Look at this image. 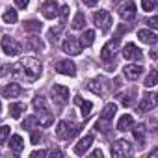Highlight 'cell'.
Listing matches in <instances>:
<instances>
[{
	"mask_svg": "<svg viewBox=\"0 0 158 158\" xmlns=\"http://www.w3.org/2000/svg\"><path fill=\"white\" fill-rule=\"evenodd\" d=\"M41 71H43V65L35 60V58H23L19 60L17 63L11 65V74L21 82H35L37 78L41 76Z\"/></svg>",
	"mask_w": 158,
	"mask_h": 158,
	"instance_id": "obj_1",
	"label": "cell"
},
{
	"mask_svg": "<svg viewBox=\"0 0 158 158\" xmlns=\"http://www.w3.org/2000/svg\"><path fill=\"white\" fill-rule=\"evenodd\" d=\"M117 48H119V39L115 37V39H112V41H108L104 47H102V50H101V60L106 63V71H114L112 67H114V63H115V54H117Z\"/></svg>",
	"mask_w": 158,
	"mask_h": 158,
	"instance_id": "obj_2",
	"label": "cell"
},
{
	"mask_svg": "<svg viewBox=\"0 0 158 158\" xmlns=\"http://www.w3.org/2000/svg\"><path fill=\"white\" fill-rule=\"evenodd\" d=\"M82 128H84L82 125H74V123H69V121H60V123H58V128H56V136H58L60 139L69 141V139H73L76 134H80Z\"/></svg>",
	"mask_w": 158,
	"mask_h": 158,
	"instance_id": "obj_3",
	"label": "cell"
},
{
	"mask_svg": "<svg viewBox=\"0 0 158 158\" xmlns=\"http://www.w3.org/2000/svg\"><path fill=\"white\" fill-rule=\"evenodd\" d=\"M93 23H95V26H97L101 32L106 34V32L112 28V15H110V11H106V10L95 11V13H93Z\"/></svg>",
	"mask_w": 158,
	"mask_h": 158,
	"instance_id": "obj_4",
	"label": "cell"
},
{
	"mask_svg": "<svg viewBox=\"0 0 158 158\" xmlns=\"http://www.w3.org/2000/svg\"><path fill=\"white\" fill-rule=\"evenodd\" d=\"M132 154V147L127 139H117L112 143V156L114 158H128Z\"/></svg>",
	"mask_w": 158,
	"mask_h": 158,
	"instance_id": "obj_5",
	"label": "cell"
},
{
	"mask_svg": "<svg viewBox=\"0 0 158 158\" xmlns=\"http://www.w3.org/2000/svg\"><path fill=\"white\" fill-rule=\"evenodd\" d=\"M0 45H2V50H4L8 56H19L21 50H23V47H21L13 37H10V35H4Z\"/></svg>",
	"mask_w": 158,
	"mask_h": 158,
	"instance_id": "obj_6",
	"label": "cell"
},
{
	"mask_svg": "<svg viewBox=\"0 0 158 158\" xmlns=\"http://www.w3.org/2000/svg\"><path fill=\"white\" fill-rule=\"evenodd\" d=\"M50 91H52V97L58 106H63L65 102H69V88H65L61 84H54Z\"/></svg>",
	"mask_w": 158,
	"mask_h": 158,
	"instance_id": "obj_7",
	"label": "cell"
},
{
	"mask_svg": "<svg viewBox=\"0 0 158 158\" xmlns=\"http://www.w3.org/2000/svg\"><path fill=\"white\" fill-rule=\"evenodd\" d=\"M63 52L69 54V56H78V54L82 52V45H80V41H78L76 37H73V35H69V37L63 41Z\"/></svg>",
	"mask_w": 158,
	"mask_h": 158,
	"instance_id": "obj_8",
	"label": "cell"
},
{
	"mask_svg": "<svg viewBox=\"0 0 158 158\" xmlns=\"http://www.w3.org/2000/svg\"><path fill=\"white\" fill-rule=\"evenodd\" d=\"M123 58L128 60V61H139V60L143 58V52H141L134 43H128V45H125V48H123Z\"/></svg>",
	"mask_w": 158,
	"mask_h": 158,
	"instance_id": "obj_9",
	"label": "cell"
},
{
	"mask_svg": "<svg viewBox=\"0 0 158 158\" xmlns=\"http://www.w3.org/2000/svg\"><path fill=\"white\" fill-rule=\"evenodd\" d=\"M156 104H158V95L156 93H147L141 99V102L138 106V112H151V110L156 108Z\"/></svg>",
	"mask_w": 158,
	"mask_h": 158,
	"instance_id": "obj_10",
	"label": "cell"
},
{
	"mask_svg": "<svg viewBox=\"0 0 158 158\" xmlns=\"http://www.w3.org/2000/svg\"><path fill=\"white\" fill-rule=\"evenodd\" d=\"M88 88H89V91H93L97 95H104L106 89H108V82H106V78L97 76V78H93V80L88 84Z\"/></svg>",
	"mask_w": 158,
	"mask_h": 158,
	"instance_id": "obj_11",
	"label": "cell"
},
{
	"mask_svg": "<svg viewBox=\"0 0 158 158\" xmlns=\"http://www.w3.org/2000/svg\"><path fill=\"white\" fill-rule=\"evenodd\" d=\"M56 71L60 74H65V76H74L76 74V65L71 60H60L56 63Z\"/></svg>",
	"mask_w": 158,
	"mask_h": 158,
	"instance_id": "obj_12",
	"label": "cell"
},
{
	"mask_svg": "<svg viewBox=\"0 0 158 158\" xmlns=\"http://www.w3.org/2000/svg\"><path fill=\"white\" fill-rule=\"evenodd\" d=\"M58 2L56 0H45V2L41 4V13L45 19H54L58 15Z\"/></svg>",
	"mask_w": 158,
	"mask_h": 158,
	"instance_id": "obj_13",
	"label": "cell"
},
{
	"mask_svg": "<svg viewBox=\"0 0 158 158\" xmlns=\"http://www.w3.org/2000/svg\"><path fill=\"white\" fill-rule=\"evenodd\" d=\"M37 112V123H39V127H50L52 123H54V115L48 112V108H39V110H35Z\"/></svg>",
	"mask_w": 158,
	"mask_h": 158,
	"instance_id": "obj_14",
	"label": "cell"
},
{
	"mask_svg": "<svg viewBox=\"0 0 158 158\" xmlns=\"http://www.w3.org/2000/svg\"><path fill=\"white\" fill-rule=\"evenodd\" d=\"M119 17L123 21H132L136 17V4L134 2H127L119 8Z\"/></svg>",
	"mask_w": 158,
	"mask_h": 158,
	"instance_id": "obj_15",
	"label": "cell"
},
{
	"mask_svg": "<svg viewBox=\"0 0 158 158\" xmlns=\"http://www.w3.org/2000/svg\"><path fill=\"white\" fill-rule=\"evenodd\" d=\"M91 143H93V134H86L80 141L74 145V152H76V154H86L88 149L91 147Z\"/></svg>",
	"mask_w": 158,
	"mask_h": 158,
	"instance_id": "obj_16",
	"label": "cell"
},
{
	"mask_svg": "<svg viewBox=\"0 0 158 158\" xmlns=\"http://www.w3.org/2000/svg\"><path fill=\"white\" fill-rule=\"evenodd\" d=\"M123 73H125V76L128 78V80H138V78L141 76V73H143V67H141V65H132V63H128V65L123 67Z\"/></svg>",
	"mask_w": 158,
	"mask_h": 158,
	"instance_id": "obj_17",
	"label": "cell"
},
{
	"mask_svg": "<svg viewBox=\"0 0 158 158\" xmlns=\"http://www.w3.org/2000/svg\"><path fill=\"white\" fill-rule=\"evenodd\" d=\"M21 91H23L21 86L15 84V82H13V84H8V86H4L2 89H0V93H2L6 99H17V97L21 95Z\"/></svg>",
	"mask_w": 158,
	"mask_h": 158,
	"instance_id": "obj_18",
	"label": "cell"
},
{
	"mask_svg": "<svg viewBox=\"0 0 158 158\" xmlns=\"http://www.w3.org/2000/svg\"><path fill=\"white\" fill-rule=\"evenodd\" d=\"M73 101H74V104H78V106H80V110H82V117H84V121H86V119L91 115V108H93V104H91L89 101H84L80 95H76Z\"/></svg>",
	"mask_w": 158,
	"mask_h": 158,
	"instance_id": "obj_19",
	"label": "cell"
},
{
	"mask_svg": "<svg viewBox=\"0 0 158 158\" xmlns=\"http://www.w3.org/2000/svg\"><path fill=\"white\" fill-rule=\"evenodd\" d=\"M138 39L141 41V43H147V45H154L156 43V34L152 32V30H147V28H143V30H138Z\"/></svg>",
	"mask_w": 158,
	"mask_h": 158,
	"instance_id": "obj_20",
	"label": "cell"
},
{
	"mask_svg": "<svg viewBox=\"0 0 158 158\" xmlns=\"http://www.w3.org/2000/svg\"><path fill=\"white\" fill-rule=\"evenodd\" d=\"M115 112H117V106L114 104V102H110V104H106L104 106V110H102V114H101V121H104V123H112V119H114V115H115Z\"/></svg>",
	"mask_w": 158,
	"mask_h": 158,
	"instance_id": "obj_21",
	"label": "cell"
},
{
	"mask_svg": "<svg viewBox=\"0 0 158 158\" xmlns=\"http://www.w3.org/2000/svg\"><path fill=\"white\" fill-rule=\"evenodd\" d=\"M10 149H11L15 154H21V152H23V149H24V141H23V138H21L19 134H13V136L10 138Z\"/></svg>",
	"mask_w": 158,
	"mask_h": 158,
	"instance_id": "obj_22",
	"label": "cell"
},
{
	"mask_svg": "<svg viewBox=\"0 0 158 158\" xmlns=\"http://www.w3.org/2000/svg\"><path fill=\"white\" fill-rule=\"evenodd\" d=\"M24 112H26V104L24 102H11L10 104V115L13 119H19Z\"/></svg>",
	"mask_w": 158,
	"mask_h": 158,
	"instance_id": "obj_23",
	"label": "cell"
},
{
	"mask_svg": "<svg viewBox=\"0 0 158 158\" xmlns=\"http://www.w3.org/2000/svg\"><path fill=\"white\" fill-rule=\"evenodd\" d=\"M134 127V119H132V115H128V114H125L119 121H117V130H121V132H125V130H128V128H132Z\"/></svg>",
	"mask_w": 158,
	"mask_h": 158,
	"instance_id": "obj_24",
	"label": "cell"
},
{
	"mask_svg": "<svg viewBox=\"0 0 158 158\" xmlns=\"http://www.w3.org/2000/svg\"><path fill=\"white\" fill-rule=\"evenodd\" d=\"M41 28H43V24H41L39 21H35V19H30V21H26V23H24V32L39 34V32H41Z\"/></svg>",
	"mask_w": 158,
	"mask_h": 158,
	"instance_id": "obj_25",
	"label": "cell"
},
{
	"mask_svg": "<svg viewBox=\"0 0 158 158\" xmlns=\"http://www.w3.org/2000/svg\"><path fill=\"white\" fill-rule=\"evenodd\" d=\"M26 48H28V50H34V52H41V50L45 48V45H43L41 39H37V37L34 35V37H30V39L26 41Z\"/></svg>",
	"mask_w": 158,
	"mask_h": 158,
	"instance_id": "obj_26",
	"label": "cell"
},
{
	"mask_svg": "<svg viewBox=\"0 0 158 158\" xmlns=\"http://www.w3.org/2000/svg\"><path fill=\"white\" fill-rule=\"evenodd\" d=\"M80 41V45L82 47H91L93 45V41H95V32L93 30H86L84 34H82V37L78 39Z\"/></svg>",
	"mask_w": 158,
	"mask_h": 158,
	"instance_id": "obj_27",
	"label": "cell"
},
{
	"mask_svg": "<svg viewBox=\"0 0 158 158\" xmlns=\"http://www.w3.org/2000/svg\"><path fill=\"white\" fill-rule=\"evenodd\" d=\"M17 11L15 10H11V8H8L6 11H4V15H2V21L4 23H8V24H15L17 23Z\"/></svg>",
	"mask_w": 158,
	"mask_h": 158,
	"instance_id": "obj_28",
	"label": "cell"
},
{
	"mask_svg": "<svg viewBox=\"0 0 158 158\" xmlns=\"http://www.w3.org/2000/svg\"><path fill=\"white\" fill-rule=\"evenodd\" d=\"M132 134H134L136 141L143 145V141H145V127H143V123L138 125V127H134V128H132Z\"/></svg>",
	"mask_w": 158,
	"mask_h": 158,
	"instance_id": "obj_29",
	"label": "cell"
},
{
	"mask_svg": "<svg viewBox=\"0 0 158 158\" xmlns=\"http://www.w3.org/2000/svg\"><path fill=\"white\" fill-rule=\"evenodd\" d=\"M84 24H86V17H84V13L80 11V13H76L74 15V19H73V30H82L84 28Z\"/></svg>",
	"mask_w": 158,
	"mask_h": 158,
	"instance_id": "obj_30",
	"label": "cell"
},
{
	"mask_svg": "<svg viewBox=\"0 0 158 158\" xmlns=\"http://www.w3.org/2000/svg\"><path fill=\"white\" fill-rule=\"evenodd\" d=\"M23 128H26V130H34V128H39L37 117H35V115H28V117L23 121Z\"/></svg>",
	"mask_w": 158,
	"mask_h": 158,
	"instance_id": "obj_31",
	"label": "cell"
},
{
	"mask_svg": "<svg viewBox=\"0 0 158 158\" xmlns=\"http://www.w3.org/2000/svg\"><path fill=\"white\" fill-rule=\"evenodd\" d=\"M158 84V71L156 69H151V73L147 74V78H145V86L147 88H152V86H156Z\"/></svg>",
	"mask_w": 158,
	"mask_h": 158,
	"instance_id": "obj_32",
	"label": "cell"
},
{
	"mask_svg": "<svg viewBox=\"0 0 158 158\" xmlns=\"http://www.w3.org/2000/svg\"><path fill=\"white\" fill-rule=\"evenodd\" d=\"M61 30H63V26H61V24H60V26H56V28H50V30H48V41H50L52 45H56V43H58V37H60Z\"/></svg>",
	"mask_w": 158,
	"mask_h": 158,
	"instance_id": "obj_33",
	"label": "cell"
},
{
	"mask_svg": "<svg viewBox=\"0 0 158 158\" xmlns=\"http://www.w3.org/2000/svg\"><path fill=\"white\" fill-rule=\"evenodd\" d=\"M8 138H10V127H0V145H4L6 141H8Z\"/></svg>",
	"mask_w": 158,
	"mask_h": 158,
	"instance_id": "obj_34",
	"label": "cell"
},
{
	"mask_svg": "<svg viewBox=\"0 0 158 158\" xmlns=\"http://www.w3.org/2000/svg\"><path fill=\"white\" fill-rule=\"evenodd\" d=\"M141 8L143 11H152L156 8V0H141Z\"/></svg>",
	"mask_w": 158,
	"mask_h": 158,
	"instance_id": "obj_35",
	"label": "cell"
},
{
	"mask_svg": "<svg viewBox=\"0 0 158 158\" xmlns=\"http://www.w3.org/2000/svg\"><path fill=\"white\" fill-rule=\"evenodd\" d=\"M34 108H35V110H39V108H47V101H45V97L37 95V97L34 99Z\"/></svg>",
	"mask_w": 158,
	"mask_h": 158,
	"instance_id": "obj_36",
	"label": "cell"
},
{
	"mask_svg": "<svg viewBox=\"0 0 158 158\" xmlns=\"http://www.w3.org/2000/svg\"><path fill=\"white\" fill-rule=\"evenodd\" d=\"M58 13H60L61 21H65V19H67V15H69V6H61V8L58 10Z\"/></svg>",
	"mask_w": 158,
	"mask_h": 158,
	"instance_id": "obj_37",
	"label": "cell"
},
{
	"mask_svg": "<svg viewBox=\"0 0 158 158\" xmlns=\"http://www.w3.org/2000/svg\"><path fill=\"white\" fill-rule=\"evenodd\" d=\"M147 24H149L151 30H156V28H158V17H151V19H147Z\"/></svg>",
	"mask_w": 158,
	"mask_h": 158,
	"instance_id": "obj_38",
	"label": "cell"
},
{
	"mask_svg": "<svg viewBox=\"0 0 158 158\" xmlns=\"http://www.w3.org/2000/svg\"><path fill=\"white\" fill-rule=\"evenodd\" d=\"M15 4H17V8L24 10V8H28V4H30V0H15Z\"/></svg>",
	"mask_w": 158,
	"mask_h": 158,
	"instance_id": "obj_39",
	"label": "cell"
},
{
	"mask_svg": "<svg viewBox=\"0 0 158 158\" xmlns=\"http://www.w3.org/2000/svg\"><path fill=\"white\" fill-rule=\"evenodd\" d=\"M39 139H41V132H37V130L34 128V130H32V143H37Z\"/></svg>",
	"mask_w": 158,
	"mask_h": 158,
	"instance_id": "obj_40",
	"label": "cell"
},
{
	"mask_svg": "<svg viewBox=\"0 0 158 158\" xmlns=\"http://www.w3.org/2000/svg\"><path fill=\"white\" fill-rule=\"evenodd\" d=\"M30 156L32 158H43V156H47V151H34Z\"/></svg>",
	"mask_w": 158,
	"mask_h": 158,
	"instance_id": "obj_41",
	"label": "cell"
},
{
	"mask_svg": "<svg viewBox=\"0 0 158 158\" xmlns=\"http://www.w3.org/2000/svg\"><path fill=\"white\" fill-rule=\"evenodd\" d=\"M121 104H123V106H130V104H132V99H130V97H123Z\"/></svg>",
	"mask_w": 158,
	"mask_h": 158,
	"instance_id": "obj_42",
	"label": "cell"
},
{
	"mask_svg": "<svg viewBox=\"0 0 158 158\" xmlns=\"http://www.w3.org/2000/svg\"><path fill=\"white\" fill-rule=\"evenodd\" d=\"M89 156H91V158H102V152H101L99 149H95V151H93V152H91Z\"/></svg>",
	"mask_w": 158,
	"mask_h": 158,
	"instance_id": "obj_43",
	"label": "cell"
},
{
	"mask_svg": "<svg viewBox=\"0 0 158 158\" xmlns=\"http://www.w3.org/2000/svg\"><path fill=\"white\" fill-rule=\"evenodd\" d=\"M82 2H84L86 6H95V4L99 2V0H82Z\"/></svg>",
	"mask_w": 158,
	"mask_h": 158,
	"instance_id": "obj_44",
	"label": "cell"
},
{
	"mask_svg": "<svg viewBox=\"0 0 158 158\" xmlns=\"http://www.w3.org/2000/svg\"><path fill=\"white\" fill-rule=\"evenodd\" d=\"M47 154H52V156H63L61 151H50V152H47Z\"/></svg>",
	"mask_w": 158,
	"mask_h": 158,
	"instance_id": "obj_45",
	"label": "cell"
},
{
	"mask_svg": "<svg viewBox=\"0 0 158 158\" xmlns=\"http://www.w3.org/2000/svg\"><path fill=\"white\" fill-rule=\"evenodd\" d=\"M149 54H151V58H152V60H156V56H158V54H156V50H154V48H152V50H151V52H149Z\"/></svg>",
	"mask_w": 158,
	"mask_h": 158,
	"instance_id": "obj_46",
	"label": "cell"
},
{
	"mask_svg": "<svg viewBox=\"0 0 158 158\" xmlns=\"http://www.w3.org/2000/svg\"><path fill=\"white\" fill-rule=\"evenodd\" d=\"M112 2H121V0H112Z\"/></svg>",
	"mask_w": 158,
	"mask_h": 158,
	"instance_id": "obj_47",
	"label": "cell"
},
{
	"mask_svg": "<svg viewBox=\"0 0 158 158\" xmlns=\"http://www.w3.org/2000/svg\"><path fill=\"white\" fill-rule=\"evenodd\" d=\"M0 112H2V102H0Z\"/></svg>",
	"mask_w": 158,
	"mask_h": 158,
	"instance_id": "obj_48",
	"label": "cell"
}]
</instances>
